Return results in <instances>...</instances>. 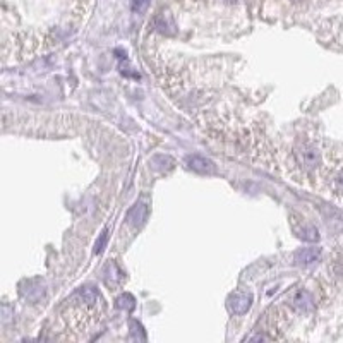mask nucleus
<instances>
[{
    "instance_id": "obj_1",
    "label": "nucleus",
    "mask_w": 343,
    "mask_h": 343,
    "mask_svg": "<svg viewBox=\"0 0 343 343\" xmlns=\"http://www.w3.org/2000/svg\"><path fill=\"white\" fill-rule=\"evenodd\" d=\"M297 158L305 169H314L319 163V153L316 148L312 146H302L299 151H297Z\"/></svg>"
},
{
    "instance_id": "obj_2",
    "label": "nucleus",
    "mask_w": 343,
    "mask_h": 343,
    "mask_svg": "<svg viewBox=\"0 0 343 343\" xmlns=\"http://www.w3.org/2000/svg\"><path fill=\"white\" fill-rule=\"evenodd\" d=\"M251 304H252L251 295H247V293H237V295H233L232 299H230L229 307L233 314H244V312L249 311Z\"/></svg>"
},
{
    "instance_id": "obj_3",
    "label": "nucleus",
    "mask_w": 343,
    "mask_h": 343,
    "mask_svg": "<svg viewBox=\"0 0 343 343\" xmlns=\"http://www.w3.org/2000/svg\"><path fill=\"white\" fill-rule=\"evenodd\" d=\"M146 216H148L146 204H144V203H136L127 213V222L132 227H139V225H143V223H144Z\"/></svg>"
},
{
    "instance_id": "obj_4",
    "label": "nucleus",
    "mask_w": 343,
    "mask_h": 343,
    "mask_svg": "<svg viewBox=\"0 0 343 343\" xmlns=\"http://www.w3.org/2000/svg\"><path fill=\"white\" fill-rule=\"evenodd\" d=\"M321 256V249L318 247H307V249H302L295 254V263L299 266H309V264L316 263Z\"/></svg>"
},
{
    "instance_id": "obj_5",
    "label": "nucleus",
    "mask_w": 343,
    "mask_h": 343,
    "mask_svg": "<svg viewBox=\"0 0 343 343\" xmlns=\"http://www.w3.org/2000/svg\"><path fill=\"white\" fill-rule=\"evenodd\" d=\"M293 305L299 312H309L314 309V299L307 290H300L293 297Z\"/></svg>"
},
{
    "instance_id": "obj_6",
    "label": "nucleus",
    "mask_w": 343,
    "mask_h": 343,
    "mask_svg": "<svg viewBox=\"0 0 343 343\" xmlns=\"http://www.w3.org/2000/svg\"><path fill=\"white\" fill-rule=\"evenodd\" d=\"M187 165L191 167L192 170H197V172H213L215 170V165L211 160H206L203 156H189L187 158Z\"/></svg>"
},
{
    "instance_id": "obj_7",
    "label": "nucleus",
    "mask_w": 343,
    "mask_h": 343,
    "mask_svg": "<svg viewBox=\"0 0 343 343\" xmlns=\"http://www.w3.org/2000/svg\"><path fill=\"white\" fill-rule=\"evenodd\" d=\"M299 237L305 242H316V240H319V232L314 227H305V229L300 230Z\"/></svg>"
},
{
    "instance_id": "obj_8",
    "label": "nucleus",
    "mask_w": 343,
    "mask_h": 343,
    "mask_svg": "<svg viewBox=\"0 0 343 343\" xmlns=\"http://www.w3.org/2000/svg\"><path fill=\"white\" fill-rule=\"evenodd\" d=\"M117 305L122 309H134V297L129 295V293H125V295H122L117 299Z\"/></svg>"
},
{
    "instance_id": "obj_9",
    "label": "nucleus",
    "mask_w": 343,
    "mask_h": 343,
    "mask_svg": "<svg viewBox=\"0 0 343 343\" xmlns=\"http://www.w3.org/2000/svg\"><path fill=\"white\" fill-rule=\"evenodd\" d=\"M107 237H108V232L107 230H103L102 232V235H100V238L96 240V244H95V254H100V252L103 251V247H105V244H107Z\"/></svg>"
},
{
    "instance_id": "obj_10",
    "label": "nucleus",
    "mask_w": 343,
    "mask_h": 343,
    "mask_svg": "<svg viewBox=\"0 0 343 343\" xmlns=\"http://www.w3.org/2000/svg\"><path fill=\"white\" fill-rule=\"evenodd\" d=\"M150 5V0H132V10L134 12H144Z\"/></svg>"
},
{
    "instance_id": "obj_11",
    "label": "nucleus",
    "mask_w": 343,
    "mask_h": 343,
    "mask_svg": "<svg viewBox=\"0 0 343 343\" xmlns=\"http://www.w3.org/2000/svg\"><path fill=\"white\" fill-rule=\"evenodd\" d=\"M338 180H340V184H342V187H343V172H342V175H340V178H338Z\"/></svg>"
},
{
    "instance_id": "obj_12",
    "label": "nucleus",
    "mask_w": 343,
    "mask_h": 343,
    "mask_svg": "<svg viewBox=\"0 0 343 343\" xmlns=\"http://www.w3.org/2000/svg\"><path fill=\"white\" fill-rule=\"evenodd\" d=\"M229 2H233V0H229Z\"/></svg>"
}]
</instances>
